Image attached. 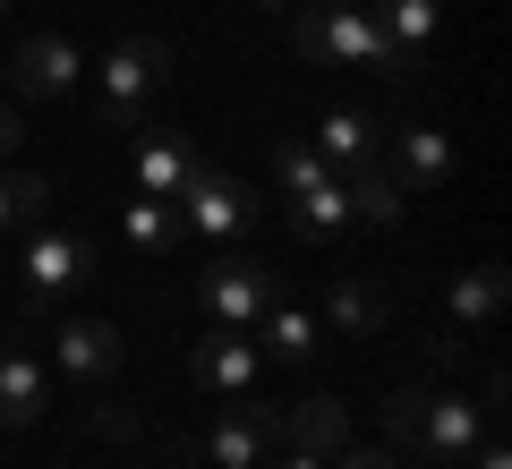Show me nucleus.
<instances>
[{"mask_svg":"<svg viewBox=\"0 0 512 469\" xmlns=\"http://www.w3.org/2000/svg\"><path fill=\"white\" fill-rule=\"evenodd\" d=\"M291 43H299V60H325V69L393 77V43H384V26H376L367 0H299L291 9ZM393 86H402V77H393Z\"/></svg>","mask_w":512,"mask_h":469,"instance_id":"1","label":"nucleus"},{"mask_svg":"<svg viewBox=\"0 0 512 469\" xmlns=\"http://www.w3.org/2000/svg\"><path fill=\"white\" fill-rule=\"evenodd\" d=\"M163 86H171V43H163V35H120V43L103 52V69H94V120L128 137Z\"/></svg>","mask_w":512,"mask_h":469,"instance_id":"2","label":"nucleus"},{"mask_svg":"<svg viewBox=\"0 0 512 469\" xmlns=\"http://www.w3.org/2000/svg\"><path fill=\"white\" fill-rule=\"evenodd\" d=\"M274 410L256 393H239V401H222V418H214V435H205V461L214 469H256V461H274Z\"/></svg>","mask_w":512,"mask_h":469,"instance_id":"3","label":"nucleus"},{"mask_svg":"<svg viewBox=\"0 0 512 469\" xmlns=\"http://www.w3.org/2000/svg\"><path fill=\"white\" fill-rule=\"evenodd\" d=\"M171 214H180V231H197V239H231L239 222H248V188L231 180V171H188V188L171 197Z\"/></svg>","mask_w":512,"mask_h":469,"instance_id":"4","label":"nucleus"},{"mask_svg":"<svg viewBox=\"0 0 512 469\" xmlns=\"http://www.w3.org/2000/svg\"><path fill=\"white\" fill-rule=\"evenodd\" d=\"M120 325H103V316H77V325H60L52 333V367L69 384H86V393H103L111 376H120Z\"/></svg>","mask_w":512,"mask_h":469,"instance_id":"5","label":"nucleus"},{"mask_svg":"<svg viewBox=\"0 0 512 469\" xmlns=\"http://www.w3.org/2000/svg\"><path fill=\"white\" fill-rule=\"evenodd\" d=\"M18 273H26V290H35V299H60V290H77V282L94 273V248H86L77 231H60V222H52V231L35 222V231H26Z\"/></svg>","mask_w":512,"mask_h":469,"instance_id":"6","label":"nucleus"},{"mask_svg":"<svg viewBox=\"0 0 512 469\" xmlns=\"http://www.w3.org/2000/svg\"><path fill=\"white\" fill-rule=\"evenodd\" d=\"M274 299H282V290H274V273H265V265H248V256H222V265L205 273V307H214V325L256 333V316H265Z\"/></svg>","mask_w":512,"mask_h":469,"instance_id":"7","label":"nucleus"},{"mask_svg":"<svg viewBox=\"0 0 512 469\" xmlns=\"http://www.w3.org/2000/svg\"><path fill=\"white\" fill-rule=\"evenodd\" d=\"M487 427H495L487 401H461V393H436V384H427V410H419V452L427 461H461Z\"/></svg>","mask_w":512,"mask_h":469,"instance_id":"8","label":"nucleus"},{"mask_svg":"<svg viewBox=\"0 0 512 469\" xmlns=\"http://www.w3.org/2000/svg\"><path fill=\"white\" fill-rule=\"evenodd\" d=\"M256 367H265V350H256V333H239V325H214L197 342V384L214 401H239V393H256Z\"/></svg>","mask_w":512,"mask_h":469,"instance_id":"9","label":"nucleus"},{"mask_svg":"<svg viewBox=\"0 0 512 469\" xmlns=\"http://www.w3.org/2000/svg\"><path fill=\"white\" fill-rule=\"evenodd\" d=\"M274 444L308 452V461H333V452L350 444V410L333 393H308V401H291V410H274Z\"/></svg>","mask_w":512,"mask_h":469,"instance_id":"10","label":"nucleus"},{"mask_svg":"<svg viewBox=\"0 0 512 469\" xmlns=\"http://www.w3.org/2000/svg\"><path fill=\"white\" fill-rule=\"evenodd\" d=\"M444 171H453V137H444V128H427V120L393 128V188H402V197L444 188Z\"/></svg>","mask_w":512,"mask_h":469,"instance_id":"11","label":"nucleus"},{"mask_svg":"<svg viewBox=\"0 0 512 469\" xmlns=\"http://www.w3.org/2000/svg\"><path fill=\"white\" fill-rule=\"evenodd\" d=\"M9 77H18L35 103H52V94H69L77 77H86V60H77V43H69V35H52V26H43V35H26V43H18Z\"/></svg>","mask_w":512,"mask_h":469,"instance_id":"12","label":"nucleus"},{"mask_svg":"<svg viewBox=\"0 0 512 469\" xmlns=\"http://www.w3.org/2000/svg\"><path fill=\"white\" fill-rule=\"evenodd\" d=\"M43 410H52V367L35 350L0 342V427H35Z\"/></svg>","mask_w":512,"mask_h":469,"instance_id":"13","label":"nucleus"},{"mask_svg":"<svg viewBox=\"0 0 512 469\" xmlns=\"http://www.w3.org/2000/svg\"><path fill=\"white\" fill-rule=\"evenodd\" d=\"M376 9V26H384V43H393V77H410L427 60V43H436V0H367Z\"/></svg>","mask_w":512,"mask_h":469,"instance_id":"14","label":"nucleus"},{"mask_svg":"<svg viewBox=\"0 0 512 469\" xmlns=\"http://www.w3.org/2000/svg\"><path fill=\"white\" fill-rule=\"evenodd\" d=\"M188 171H197V145H188L180 128H154V137L137 145V197H180Z\"/></svg>","mask_w":512,"mask_h":469,"instance_id":"15","label":"nucleus"},{"mask_svg":"<svg viewBox=\"0 0 512 469\" xmlns=\"http://www.w3.org/2000/svg\"><path fill=\"white\" fill-rule=\"evenodd\" d=\"M376 137H384V120L376 111H325V128H316V154H325L333 171H350V163H376Z\"/></svg>","mask_w":512,"mask_h":469,"instance_id":"16","label":"nucleus"},{"mask_svg":"<svg viewBox=\"0 0 512 469\" xmlns=\"http://www.w3.org/2000/svg\"><path fill=\"white\" fill-rule=\"evenodd\" d=\"M444 307H453V325H461V333H487L495 316H504V265H470V273H453Z\"/></svg>","mask_w":512,"mask_h":469,"instance_id":"17","label":"nucleus"},{"mask_svg":"<svg viewBox=\"0 0 512 469\" xmlns=\"http://www.w3.org/2000/svg\"><path fill=\"white\" fill-rule=\"evenodd\" d=\"M342 197H350V222H367V231H393V222H402V188H393L384 163H350Z\"/></svg>","mask_w":512,"mask_h":469,"instance_id":"18","label":"nucleus"},{"mask_svg":"<svg viewBox=\"0 0 512 469\" xmlns=\"http://www.w3.org/2000/svg\"><path fill=\"white\" fill-rule=\"evenodd\" d=\"M120 239L137 256H171V248H180V214H171V197H128L120 205Z\"/></svg>","mask_w":512,"mask_h":469,"instance_id":"19","label":"nucleus"},{"mask_svg":"<svg viewBox=\"0 0 512 469\" xmlns=\"http://www.w3.org/2000/svg\"><path fill=\"white\" fill-rule=\"evenodd\" d=\"M256 350H265V359H308V350H316V316H308V307H291V299H274V307H265V316H256Z\"/></svg>","mask_w":512,"mask_h":469,"instance_id":"20","label":"nucleus"},{"mask_svg":"<svg viewBox=\"0 0 512 469\" xmlns=\"http://www.w3.org/2000/svg\"><path fill=\"white\" fill-rule=\"evenodd\" d=\"M291 231H299V239H333V231H350V197H342V171H325V180H316L308 197H291Z\"/></svg>","mask_w":512,"mask_h":469,"instance_id":"21","label":"nucleus"},{"mask_svg":"<svg viewBox=\"0 0 512 469\" xmlns=\"http://www.w3.org/2000/svg\"><path fill=\"white\" fill-rule=\"evenodd\" d=\"M43 205H52V188L35 171H0V231H35Z\"/></svg>","mask_w":512,"mask_h":469,"instance_id":"22","label":"nucleus"},{"mask_svg":"<svg viewBox=\"0 0 512 469\" xmlns=\"http://www.w3.org/2000/svg\"><path fill=\"white\" fill-rule=\"evenodd\" d=\"M419 410H427V384L384 393V435H393V452H419Z\"/></svg>","mask_w":512,"mask_h":469,"instance_id":"23","label":"nucleus"},{"mask_svg":"<svg viewBox=\"0 0 512 469\" xmlns=\"http://www.w3.org/2000/svg\"><path fill=\"white\" fill-rule=\"evenodd\" d=\"M274 171H282V197H308V188L325 180L333 163H325V154H316L308 137H291V145H282V154H274Z\"/></svg>","mask_w":512,"mask_h":469,"instance_id":"24","label":"nucleus"},{"mask_svg":"<svg viewBox=\"0 0 512 469\" xmlns=\"http://www.w3.org/2000/svg\"><path fill=\"white\" fill-rule=\"evenodd\" d=\"M376 316H384V307H376V290H367V282L333 290V325H342V333H376Z\"/></svg>","mask_w":512,"mask_h":469,"instance_id":"25","label":"nucleus"},{"mask_svg":"<svg viewBox=\"0 0 512 469\" xmlns=\"http://www.w3.org/2000/svg\"><path fill=\"white\" fill-rule=\"evenodd\" d=\"M94 435H120V444H128V435H137V410H128V401H103V393H94Z\"/></svg>","mask_w":512,"mask_h":469,"instance_id":"26","label":"nucleus"},{"mask_svg":"<svg viewBox=\"0 0 512 469\" xmlns=\"http://www.w3.org/2000/svg\"><path fill=\"white\" fill-rule=\"evenodd\" d=\"M461 469H512V452H504V435L487 427V435H478L470 452H461Z\"/></svg>","mask_w":512,"mask_h":469,"instance_id":"27","label":"nucleus"},{"mask_svg":"<svg viewBox=\"0 0 512 469\" xmlns=\"http://www.w3.org/2000/svg\"><path fill=\"white\" fill-rule=\"evenodd\" d=\"M325 469H402V452H350V444H342Z\"/></svg>","mask_w":512,"mask_h":469,"instance_id":"28","label":"nucleus"},{"mask_svg":"<svg viewBox=\"0 0 512 469\" xmlns=\"http://www.w3.org/2000/svg\"><path fill=\"white\" fill-rule=\"evenodd\" d=\"M18 137H26V120H18L9 103H0V154H18Z\"/></svg>","mask_w":512,"mask_h":469,"instance_id":"29","label":"nucleus"},{"mask_svg":"<svg viewBox=\"0 0 512 469\" xmlns=\"http://www.w3.org/2000/svg\"><path fill=\"white\" fill-rule=\"evenodd\" d=\"M256 469H325V461H308V452H282V461H256Z\"/></svg>","mask_w":512,"mask_h":469,"instance_id":"30","label":"nucleus"},{"mask_svg":"<svg viewBox=\"0 0 512 469\" xmlns=\"http://www.w3.org/2000/svg\"><path fill=\"white\" fill-rule=\"evenodd\" d=\"M256 9H299V0H256Z\"/></svg>","mask_w":512,"mask_h":469,"instance_id":"31","label":"nucleus"},{"mask_svg":"<svg viewBox=\"0 0 512 469\" xmlns=\"http://www.w3.org/2000/svg\"><path fill=\"white\" fill-rule=\"evenodd\" d=\"M0 18H9V0H0Z\"/></svg>","mask_w":512,"mask_h":469,"instance_id":"32","label":"nucleus"},{"mask_svg":"<svg viewBox=\"0 0 512 469\" xmlns=\"http://www.w3.org/2000/svg\"><path fill=\"white\" fill-rule=\"evenodd\" d=\"M0 77H9V60H0Z\"/></svg>","mask_w":512,"mask_h":469,"instance_id":"33","label":"nucleus"}]
</instances>
